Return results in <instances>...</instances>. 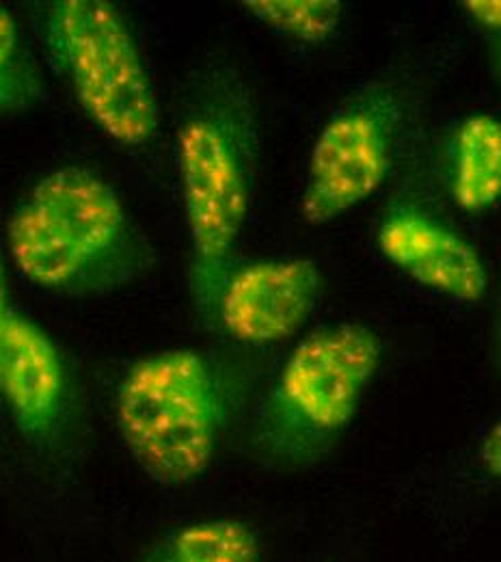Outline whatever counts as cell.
Masks as SVG:
<instances>
[{
	"label": "cell",
	"mask_w": 501,
	"mask_h": 562,
	"mask_svg": "<svg viewBox=\"0 0 501 562\" xmlns=\"http://www.w3.org/2000/svg\"><path fill=\"white\" fill-rule=\"evenodd\" d=\"M42 98V74L22 44L15 18L0 4V115L33 109Z\"/></svg>",
	"instance_id": "obj_13"
},
{
	"label": "cell",
	"mask_w": 501,
	"mask_h": 562,
	"mask_svg": "<svg viewBox=\"0 0 501 562\" xmlns=\"http://www.w3.org/2000/svg\"><path fill=\"white\" fill-rule=\"evenodd\" d=\"M258 530L231 517L200 519L164 532L141 562H262Z\"/></svg>",
	"instance_id": "obj_11"
},
{
	"label": "cell",
	"mask_w": 501,
	"mask_h": 562,
	"mask_svg": "<svg viewBox=\"0 0 501 562\" xmlns=\"http://www.w3.org/2000/svg\"><path fill=\"white\" fill-rule=\"evenodd\" d=\"M0 396L29 443L53 439L66 405V366L53 338L15 310L0 327Z\"/></svg>",
	"instance_id": "obj_9"
},
{
	"label": "cell",
	"mask_w": 501,
	"mask_h": 562,
	"mask_svg": "<svg viewBox=\"0 0 501 562\" xmlns=\"http://www.w3.org/2000/svg\"><path fill=\"white\" fill-rule=\"evenodd\" d=\"M258 115L251 89L229 66H208L186 87L175 156L189 229V288L197 318L213 329L220 288L238 265L253 202Z\"/></svg>",
	"instance_id": "obj_1"
},
{
	"label": "cell",
	"mask_w": 501,
	"mask_h": 562,
	"mask_svg": "<svg viewBox=\"0 0 501 562\" xmlns=\"http://www.w3.org/2000/svg\"><path fill=\"white\" fill-rule=\"evenodd\" d=\"M402 122V102L389 85H369L349 98L314 140L300 216L318 227L367 202L387 180Z\"/></svg>",
	"instance_id": "obj_6"
},
{
	"label": "cell",
	"mask_w": 501,
	"mask_h": 562,
	"mask_svg": "<svg viewBox=\"0 0 501 562\" xmlns=\"http://www.w3.org/2000/svg\"><path fill=\"white\" fill-rule=\"evenodd\" d=\"M322 294L314 260L286 258L236 265L220 288L213 329L247 347L296 336Z\"/></svg>",
	"instance_id": "obj_7"
},
{
	"label": "cell",
	"mask_w": 501,
	"mask_h": 562,
	"mask_svg": "<svg viewBox=\"0 0 501 562\" xmlns=\"http://www.w3.org/2000/svg\"><path fill=\"white\" fill-rule=\"evenodd\" d=\"M376 245L391 267L432 292L474 303L489 290V271L478 249L420 204L389 206L378 223Z\"/></svg>",
	"instance_id": "obj_8"
},
{
	"label": "cell",
	"mask_w": 501,
	"mask_h": 562,
	"mask_svg": "<svg viewBox=\"0 0 501 562\" xmlns=\"http://www.w3.org/2000/svg\"><path fill=\"white\" fill-rule=\"evenodd\" d=\"M460 7L480 31L501 40V0H463Z\"/></svg>",
	"instance_id": "obj_14"
},
{
	"label": "cell",
	"mask_w": 501,
	"mask_h": 562,
	"mask_svg": "<svg viewBox=\"0 0 501 562\" xmlns=\"http://www.w3.org/2000/svg\"><path fill=\"white\" fill-rule=\"evenodd\" d=\"M496 363H498V370L501 372V312L498 325H496Z\"/></svg>",
	"instance_id": "obj_16"
},
{
	"label": "cell",
	"mask_w": 501,
	"mask_h": 562,
	"mask_svg": "<svg viewBox=\"0 0 501 562\" xmlns=\"http://www.w3.org/2000/svg\"><path fill=\"white\" fill-rule=\"evenodd\" d=\"M383 352L380 336L363 323L307 334L287 355L262 405L253 435L262 461L277 470L322 461L355 420Z\"/></svg>",
	"instance_id": "obj_3"
},
{
	"label": "cell",
	"mask_w": 501,
	"mask_h": 562,
	"mask_svg": "<svg viewBox=\"0 0 501 562\" xmlns=\"http://www.w3.org/2000/svg\"><path fill=\"white\" fill-rule=\"evenodd\" d=\"M242 7L271 31L303 44L331 40L344 18L338 0H244Z\"/></svg>",
	"instance_id": "obj_12"
},
{
	"label": "cell",
	"mask_w": 501,
	"mask_h": 562,
	"mask_svg": "<svg viewBox=\"0 0 501 562\" xmlns=\"http://www.w3.org/2000/svg\"><path fill=\"white\" fill-rule=\"evenodd\" d=\"M7 247L24 280L61 296L111 294L151 267L117 189L82 165L55 169L29 191L9 218Z\"/></svg>",
	"instance_id": "obj_2"
},
{
	"label": "cell",
	"mask_w": 501,
	"mask_h": 562,
	"mask_svg": "<svg viewBox=\"0 0 501 562\" xmlns=\"http://www.w3.org/2000/svg\"><path fill=\"white\" fill-rule=\"evenodd\" d=\"M480 468L491 476L501 481V418L485 432L478 448Z\"/></svg>",
	"instance_id": "obj_15"
},
{
	"label": "cell",
	"mask_w": 501,
	"mask_h": 562,
	"mask_svg": "<svg viewBox=\"0 0 501 562\" xmlns=\"http://www.w3.org/2000/svg\"><path fill=\"white\" fill-rule=\"evenodd\" d=\"M0 262H2V260H0Z\"/></svg>",
	"instance_id": "obj_17"
},
{
	"label": "cell",
	"mask_w": 501,
	"mask_h": 562,
	"mask_svg": "<svg viewBox=\"0 0 501 562\" xmlns=\"http://www.w3.org/2000/svg\"><path fill=\"white\" fill-rule=\"evenodd\" d=\"M223 385L204 352L171 349L137 359L119 383V435L145 474L182 487L210 468L223 426Z\"/></svg>",
	"instance_id": "obj_4"
},
{
	"label": "cell",
	"mask_w": 501,
	"mask_h": 562,
	"mask_svg": "<svg viewBox=\"0 0 501 562\" xmlns=\"http://www.w3.org/2000/svg\"><path fill=\"white\" fill-rule=\"evenodd\" d=\"M42 42L84 115L122 145L158 131V100L139 42L122 7L109 0H55L44 9Z\"/></svg>",
	"instance_id": "obj_5"
},
{
	"label": "cell",
	"mask_w": 501,
	"mask_h": 562,
	"mask_svg": "<svg viewBox=\"0 0 501 562\" xmlns=\"http://www.w3.org/2000/svg\"><path fill=\"white\" fill-rule=\"evenodd\" d=\"M452 195L458 209L482 212L501 200V120L491 113L465 117L452 139Z\"/></svg>",
	"instance_id": "obj_10"
}]
</instances>
